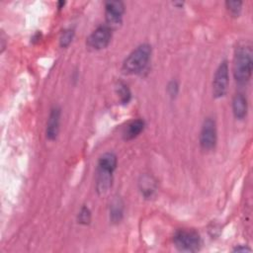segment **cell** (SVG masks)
I'll list each match as a JSON object with an SVG mask.
<instances>
[{
    "mask_svg": "<svg viewBox=\"0 0 253 253\" xmlns=\"http://www.w3.org/2000/svg\"><path fill=\"white\" fill-rule=\"evenodd\" d=\"M178 84L176 81H171L169 84H168V87H167V90H168V93H169V95L171 97H175L178 93Z\"/></svg>",
    "mask_w": 253,
    "mask_h": 253,
    "instance_id": "d6986e66",
    "label": "cell"
},
{
    "mask_svg": "<svg viewBox=\"0 0 253 253\" xmlns=\"http://www.w3.org/2000/svg\"><path fill=\"white\" fill-rule=\"evenodd\" d=\"M252 51L250 47L241 46L237 48L233 61V75L239 85L246 84L252 74Z\"/></svg>",
    "mask_w": 253,
    "mask_h": 253,
    "instance_id": "6da1fadb",
    "label": "cell"
},
{
    "mask_svg": "<svg viewBox=\"0 0 253 253\" xmlns=\"http://www.w3.org/2000/svg\"><path fill=\"white\" fill-rule=\"evenodd\" d=\"M234 251H237V252H239V251H250V248H246V247H236V248L234 249Z\"/></svg>",
    "mask_w": 253,
    "mask_h": 253,
    "instance_id": "ffe728a7",
    "label": "cell"
},
{
    "mask_svg": "<svg viewBox=\"0 0 253 253\" xmlns=\"http://www.w3.org/2000/svg\"><path fill=\"white\" fill-rule=\"evenodd\" d=\"M217 125L215 120L207 118L202 126L200 133V144L204 150H212L217 143Z\"/></svg>",
    "mask_w": 253,
    "mask_h": 253,
    "instance_id": "5b68a950",
    "label": "cell"
},
{
    "mask_svg": "<svg viewBox=\"0 0 253 253\" xmlns=\"http://www.w3.org/2000/svg\"><path fill=\"white\" fill-rule=\"evenodd\" d=\"M144 129V121L138 119L130 122L123 131V138L126 141H131L137 138Z\"/></svg>",
    "mask_w": 253,
    "mask_h": 253,
    "instance_id": "8fae6325",
    "label": "cell"
},
{
    "mask_svg": "<svg viewBox=\"0 0 253 253\" xmlns=\"http://www.w3.org/2000/svg\"><path fill=\"white\" fill-rule=\"evenodd\" d=\"M125 5L122 1H108L105 3L106 23L111 30L117 29L122 24Z\"/></svg>",
    "mask_w": 253,
    "mask_h": 253,
    "instance_id": "8992f818",
    "label": "cell"
},
{
    "mask_svg": "<svg viewBox=\"0 0 253 253\" xmlns=\"http://www.w3.org/2000/svg\"><path fill=\"white\" fill-rule=\"evenodd\" d=\"M91 222V212L87 207H82L78 214V223L81 225H89Z\"/></svg>",
    "mask_w": 253,
    "mask_h": 253,
    "instance_id": "2e32d148",
    "label": "cell"
},
{
    "mask_svg": "<svg viewBox=\"0 0 253 253\" xmlns=\"http://www.w3.org/2000/svg\"><path fill=\"white\" fill-rule=\"evenodd\" d=\"M123 203L120 199H115L110 208V219L113 223H119L123 218Z\"/></svg>",
    "mask_w": 253,
    "mask_h": 253,
    "instance_id": "5bb4252c",
    "label": "cell"
},
{
    "mask_svg": "<svg viewBox=\"0 0 253 253\" xmlns=\"http://www.w3.org/2000/svg\"><path fill=\"white\" fill-rule=\"evenodd\" d=\"M173 5H174V6H177L178 8H181V7L184 5V3H183V2H177V1H175V2H173Z\"/></svg>",
    "mask_w": 253,
    "mask_h": 253,
    "instance_id": "44dd1931",
    "label": "cell"
},
{
    "mask_svg": "<svg viewBox=\"0 0 253 253\" xmlns=\"http://www.w3.org/2000/svg\"><path fill=\"white\" fill-rule=\"evenodd\" d=\"M228 86V64L226 60L220 63L214 76L213 95L215 98H222L225 95Z\"/></svg>",
    "mask_w": 253,
    "mask_h": 253,
    "instance_id": "277c9868",
    "label": "cell"
},
{
    "mask_svg": "<svg viewBox=\"0 0 253 253\" xmlns=\"http://www.w3.org/2000/svg\"><path fill=\"white\" fill-rule=\"evenodd\" d=\"M64 4H65V2H63V1L58 2V8H59V9H61V8L64 6Z\"/></svg>",
    "mask_w": 253,
    "mask_h": 253,
    "instance_id": "7402d4cb",
    "label": "cell"
},
{
    "mask_svg": "<svg viewBox=\"0 0 253 253\" xmlns=\"http://www.w3.org/2000/svg\"><path fill=\"white\" fill-rule=\"evenodd\" d=\"M98 167L104 168V169L114 172V170L117 167V156L112 152H107L103 154L99 159Z\"/></svg>",
    "mask_w": 253,
    "mask_h": 253,
    "instance_id": "4fadbf2b",
    "label": "cell"
},
{
    "mask_svg": "<svg viewBox=\"0 0 253 253\" xmlns=\"http://www.w3.org/2000/svg\"><path fill=\"white\" fill-rule=\"evenodd\" d=\"M173 241L179 250L186 252H195L201 246L200 234L194 229H180L176 231Z\"/></svg>",
    "mask_w": 253,
    "mask_h": 253,
    "instance_id": "3957f363",
    "label": "cell"
},
{
    "mask_svg": "<svg viewBox=\"0 0 253 253\" xmlns=\"http://www.w3.org/2000/svg\"><path fill=\"white\" fill-rule=\"evenodd\" d=\"M59 123H60V109L55 107L52 109L49 120L47 123V139L50 141H55L59 132Z\"/></svg>",
    "mask_w": 253,
    "mask_h": 253,
    "instance_id": "ba28073f",
    "label": "cell"
},
{
    "mask_svg": "<svg viewBox=\"0 0 253 253\" xmlns=\"http://www.w3.org/2000/svg\"><path fill=\"white\" fill-rule=\"evenodd\" d=\"M225 6H226V9L228 10V12L232 16L238 17V15L240 14L241 9H242V2L241 1H226Z\"/></svg>",
    "mask_w": 253,
    "mask_h": 253,
    "instance_id": "e0dca14e",
    "label": "cell"
},
{
    "mask_svg": "<svg viewBox=\"0 0 253 253\" xmlns=\"http://www.w3.org/2000/svg\"><path fill=\"white\" fill-rule=\"evenodd\" d=\"M116 90H117V94L120 97V100L123 104H128L131 100V91L129 89V87L126 85L125 83L123 82H119L118 85L116 86Z\"/></svg>",
    "mask_w": 253,
    "mask_h": 253,
    "instance_id": "9a60e30c",
    "label": "cell"
},
{
    "mask_svg": "<svg viewBox=\"0 0 253 253\" xmlns=\"http://www.w3.org/2000/svg\"><path fill=\"white\" fill-rule=\"evenodd\" d=\"M140 189L145 198H149L155 191V181L152 177L144 175L140 181Z\"/></svg>",
    "mask_w": 253,
    "mask_h": 253,
    "instance_id": "7c38bea8",
    "label": "cell"
},
{
    "mask_svg": "<svg viewBox=\"0 0 253 253\" xmlns=\"http://www.w3.org/2000/svg\"><path fill=\"white\" fill-rule=\"evenodd\" d=\"M112 181H113V171L98 167L96 189L100 195H104L109 191V189L112 186Z\"/></svg>",
    "mask_w": 253,
    "mask_h": 253,
    "instance_id": "9c48e42d",
    "label": "cell"
},
{
    "mask_svg": "<svg viewBox=\"0 0 253 253\" xmlns=\"http://www.w3.org/2000/svg\"><path fill=\"white\" fill-rule=\"evenodd\" d=\"M151 56V47L142 44L133 51L123 63V70L127 74L140 73L147 65Z\"/></svg>",
    "mask_w": 253,
    "mask_h": 253,
    "instance_id": "7a4b0ae2",
    "label": "cell"
},
{
    "mask_svg": "<svg viewBox=\"0 0 253 253\" xmlns=\"http://www.w3.org/2000/svg\"><path fill=\"white\" fill-rule=\"evenodd\" d=\"M73 36H74V32L73 30L71 29H67V30H64L60 36V39H59V43H60V46L62 48H66L70 45L72 39H73Z\"/></svg>",
    "mask_w": 253,
    "mask_h": 253,
    "instance_id": "ac0fdd59",
    "label": "cell"
},
{
    "mask_svg": "<svg viewBox=\"0 0 253 253\" xmlns=\"http://www.w3.org/2000/svg\"><path fill=\"white\" fill-rule=\"evenodd\" d=\"M233 115L237 120H243L247 115V100L243 94L238 93L232 100Z\"/></svg>",
    "mask_w": 253,
    "mask_h": 253,
    "instance_id": "30bf717a",
    "label": "cell"
},
{
    "mask_svg": "<svg viewBox=\"0 0 253 253\" xmlns=\"http://www.w3.org/2000/svg\"><path fill=\"white\" fill-rule=\"evenodd\" d=\"M112 38V30L108 26H100L87 39L88 48L94 51H100L108 47Z\"/></svg>",
    "mask_w": 253,
    "mask_h": 253,
    "instance_id": "52a82bcc",
    "label": "cell"
}]
</instances>
